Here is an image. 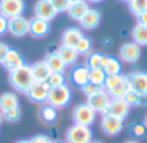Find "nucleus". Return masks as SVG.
I'll use <instances>...</instances> for the list:
<instances>
[{
    "instance_id": "1",
    "label": "nucleus",
    "mask_w": 147,
    "mask_h": 143,
    "mask_svg": "<svg viewBox=\"0 0 147 143\" xmlns=\"http://www.w3.org/2000/svg\"><path fill=\"white\" fill-rule=\"evenodd\" d=\"M9 83L14 90L26 93L30 89L31 85L35 83L32 71H31V66L23 64L20 68L9 72Z\"/></svg>"
},
{
    "instance_id": "2",
    "label": "nucleus",
    "mask_w": 147,
    "mask_h": 143,
    "mask_svg": "<svg viewBox=\"0 0 147 143\" xmlns=\"http://www.w3.org/2000/svg\"><path fill=\"white\" fill-rule=\"evenodd\" d=\"M103 89L109 93L111 99H114V98H123L125 93L129 90L127 75L119 74V75H114V76H107L106 80H105Z\"/></svg>"
},
{
    "instance_id": "3",
    "label": "nucleus",
    "mask_w": 147,
    "mask_h": 143,
    "mask_svg": "<svg viewBox=\"0 0 147 143\" xmlns=\"http://www.w3.org/2000/svg\"><path fill=\"white\" fill-rule=\"evenodd\" d=\"M72 99V92L71 88L69 85H63V87L58 88H52L51 92L48 94V102L49 106L54 108H62L66 107Z\"/></svg>"
},
{
    "instance_id": "4",
    "label": "nucleus",
    "mask_w": 147,
    "mask_h": 143,
    "mask_svg": "<svg viewBox=\"0 0 147 143\" xmlns=\"http://www.w3.org/2000/svg\"><path fill=\"white\" fill-rule=\"evenodd\" d=\"M93 132L90 126L72 124L66 132V143H92Z\"/></svg>"
},
{
    "instance_id": "5",
    "label": "nucleus",
    "mask_w": 147,
    "mask_h": 143,
    "mask_svg": "<svg viewBox=\"0 0 147 143\" xmlns=\"http://www.w3.org/2000/svg\"><path fill=\"white\" fill-rule=\"evenodd\" d=\"M97 112L88 105V103H80L72 111L74 123L84 126H90L96 121Z\"/></svg>"
},
{
    "instance_id": "6",
    "label": "nucleus",
    "mask_w": 147,
    "mask_h": 143,
    "mask_svg": "<svg viewBox=\"0 0 147 143\" xmlns=\"http://www.w3.org/2000/svg\"><path fill=\"white\" fill-rule=\"evenodd\" d=\"M25 10L23 0H0V14L10 19L22 15Z\"/></svg>"
},
{
    "instance_id": "7",
    "label": "nucleus",
    "mask_w": 147,
    "mask_h": 143,
    "mask_svg": "<svg viewBox=\"0 0 147 143\" xmlns=\"http://www.w3.org/2000/svg\"><path fill=\"white\" fill-rule=\"evenodd\" d=\"M51 89L52 88L49 87V84L47 81H44V83L35 81L25 94L27 95V98L30 101H32V102L43 103V102H47V99H48V94H49V92H51Z\"/></svg>"
},
{
    "instance_id": "8",
    "label": "nucleus",
    "mask_w": 147,
    "mask_h": 143,
    "mask_svg": "<svg viewBox=\"0 0 147 143\" xmlns=\"http://www.w3.org/2000/svg\"><path fill=\"white\" fill-rule=\"evenodd\" d=\"M129 89L134 90L138 94H146L147 93V72L145 71H134L127 75Z\"/></svg>"
},
{
    "instance_id": "9",
    "label": "nucleus",
    "mask_w": 147,
    "mask_h": 143,
    "mask_svg": "<svg viewBox=\"0 0 147 143\" xmlns=\"http://www.w3.org/2000/svg\"><path fill=\"white\" fill-rule=\"evenodd\" d=\"M69 80L71 85L76 88H83L89 83V68L86 64H76L70 71Z\"/></svg>"
},
{
    "instance_id": "10",
    "label": "nucleus",
    "mask_w": 147,
    "mask_h": 143,
    "mask_svg": "<svg viewBox=\"0 0 147 143\" xmlns=\"http://www.w3.org/2000/svg\"><path fill=\"white\" fill-rule=\"evenodd\" d=\"M28 30H30V21L26 19L22 15L8 19V31L14 38H22V36L27 35Z\"/></svg>"
},
{
    "instance_id": "11",
    "label": "nucleus",
    "mask_w": 147,
    "mask_h": 143,
    "mask_svg": "<svg viewBox=\"0 0 147 143\" xmlns=\"http://www.w3.org/2000/svg\"><path fill=\"white\" fill-rule=\"evenodd\" d=\"M120 59L128 63H134L141 58V46L134 41H129L121 45L119 50Z\"/></svg>"
},
{
    "instance_id": "12",
    "label": "nucleus",
    "mask_w": 147,
    "mask_h": 143,
    "mask_svg": "<svg viewBox=\"0 0 147 143\" xmlns=\"http://www.w3.org/2000/svg\"><path fill=\"white\" fill-rule=\"evenodd\" d=\"M129 110H130L129 105L123 98H114V99L110 101L109 113L107 115L114 116V117L124 121L128 117V115H129Z\"/></svg>"
},
{
    "instance_id": "13",
    "label": "nucleus",
    "mask_w": 147,
    "mask_h": 143,
    "mask_svg": "<svg viewBox=\"0 0 147 143\" xmlns=\"http://www.w3.org/2000/svg\"><path fill=\"white\" fill-rule=\"evenodd\" d=\"M34 12H35V17L40 18V19H45L48 22L58 14L49 0H38L35 3V7H34Z\"/></svg>"
},
{
    "instance_id": "14",
    "label": "nucleus",
    "mask_w": 147,
    "mask_h": 143,
    "mask_svg": "<svg viewBox=\"0 0 147 143\" xmlns=\"http://www.w3.org/2000/svg\"><path fill=\"white\" fill-rule=\"evenodd\" d=\"M101 129L107 136H116V134H119L124 129V121L110 115L102 116Z\"/></svg>"
},
{
    "instance_id": "15",
    "label": "nucleus",
    "mask_w": 147,
    "mask_h": 143,
    "mask_svg": "<svg viewBox=\"0 0 147 143\" xmlns=\"http://www.w3.org/2000/svg\"><path fill=\"white\" fill-rule=\"evenodd\" d=\"M110 101H111V97L109 95V93H107L105 89H102L101 92H98V93H96V94L88 97L86 103H88L96 112L102 113V111H105L107 107H109Z\"/></svg>"
},
{
    "instance_id": "16",
    "label": "nucleus",
    "mask_w": 147,
    "mask_h": 143,
    "mask_svg": "<svg viewBox=\"0 0 147 143\" xmlns=\"http://www.w3.org/2000/svg\"><path fill=\"white\" fill-rule=\"evenodd\" d=\"M1 64L9 72H12V71H14V70L22 67L23 64H26V63H25V59H23V56L20 53V52L16 50V49L9 48V50H8L7 56H5V58H4V61H3Z\"/></svg>"
},
{
    "instance_id": "17",
    "label": "nucleus",
    "mask_w": 147,
    "mask_h": 143,
    "mask_svg": "<svg viewBox=\"0 0 147 143\" xmlns=\"http://www.w3.org/2000/svg\"><path fill=\"white\" fill-rule=\"evenodd\" d=\"M51 31V23L45 19H40L38 17H34L30 21V30L28 34L34 36V38H44L47 36Z\"/></svg>"
},
{
    "instance_id": "18",
    "label": "nucleus",
    "mask_w": 147,
    "mask_h": 143,
    "mask_svg": "<svg viewBox=\"0 0 147 143\" xmlns=\"http://www.w3.org/2000/svg\"><path fill=\"white\" fill-rule=\"evenodd\" d=\"M101 68L103 70L107 76H114V75L121 74L123 67L117 58H115V57H112V56H103Z\"/></svg>"
},
{
    "instance_id": "19",
    "label": "nucleus",
    "mask_w": 147,
    "mask_h": 143,
    "mask_svg": "<svg viewBox=\"0 0 147 143\" xmlns=\"http://www.w3.org/2000/svg\"><path fill=\"white\" fill-rule=\"evenodd\" d=\"M79 22H80V25L83 26L84 28H86V30H93V28H96L97 26L99 25V22H101V13L97 9L89 8L88 12L81 17V19L79 21Z\"/></svg>"
},
{
    "instance_id": "20",
    "label": "nucleus",
    "mask_w": 147,
    "mask_h": 143,
    "mask_svg": "<svg viewBox=\"0 0 147 143\" xmlns=\"http://www.w3.org/2000/svg\"><path fill=\"white\" fill-rule=\"evenodd\" d=\"M83 32L80 28L78 27H67L62 34V45L66 46H72L75 48V45L78 44V41L83 38Z\"/></svg>"
},
{
    "instance_id": "21",
    "label": "nucleus",
    "mask_w": 147,
    "mask_h": 143,
    "mask_svg": "<svg viewBox=\"0 0 147 143\" xmlns=\"http://www.w3.org/2000/svg\"><path fill=\"white\" fill-rule=\"evenodd\" d=\"M44 62L48 66V68L51 70V72H63L66 68V64L63 63V61L61 59V57L58 56L57 52H52L48 53L44 58Z\"/></svg>"
},
{
    "instance_id": "22",
    "label": "nucleus",
    "mask_w": 147,
    "mask_h": 143,
    "mask_svg": "<svg viewBox=\"0 0 147 143\" xmlns=\"http://www.w3.org/2000/svg\"><path fill=\"white\" fill-rule=\"evenodd\" d=\"M31 71H32V75H34V80L39 81V83L47 81L49 75L52 74L51 70L48 68V66L45 64L44 61H38V62H35V63H32Z\"/></svg>"
},
{
    "instance_id": "23",
    "label": "nucleus",
    "mask_w": 147,
    "mask_h": 143,
    "mask_svg": "<svg viewBox=\"0 0 147 143\" xmlns=\"http://www.w3.org/2000/svg\"><path fill=\"white\" fill-rule=\"evenodd\" d=\"M58 56L61 57V59L63 61V63L66 66H72L78 62V58H79V53L76 52L75 48L72 46H66V45H61L57 50Z\"/></svg>"
},
{
    "instance_id": "24",
    "label": "nucleus",
    "mask_w": 147,
    "mask_h": 143,
    "mask_svg": "<svg viewBox=\"0 0 147 143\" xmlns=\"http://www.w3.org/2000/svg\"><path fill=\"white\" fill-rule=\"evenodd\" d=\"M16 107H20V98L16 93L5 92L0 95V110H1V112Z\"/></svg>"
},
{
    "instance_id": "25",
    "label": "nucleus",
    "mask_w": 147,
    "mask_h": 143,
    "mask_svg": "<svg viewBox=\"0 0 147 143\" xmlns=\"http://www.w3.org/2000/svg\"><path fill=\"white\" fill-rule=\"evenodd\" d=\"M89 9V5H88V1L85 0H80V1H76V3H71L67 9V13L75 21H80L81 17L88 12Z\"/></svg>"
},
{
    "instance_id": "26",
    "label": "nucleus",
    "mask_w": 147,
    "mask_h": 143,
    "mask_svg": "<svg viewBox=\"0 0 147 143\" xmlns=\"http://www.w3.org/2000/svg\"><path fill=\"white\" fill-rule=\"evenodd\" d=\"M132 38H133V41L136 44H138L140 46H146L147 45V26L137 23L132 30Z\"/></svg>"
},
{
    "instance_id": "27",
    "label": "nucleus",
    "mask_w": 147,
    "mask_h": 143,
    "mask_svg": "<svg viewBox=\"0 0 147 143\" xmlns=\"http://www.w3.org/2000/svg\"><path fill=\"white\" fill-rule=\"evenodd\" d=\"M107 75L105 74V71L99 67V68H93L89 70V83L97 85V87H102L103 88L105 80H106Z\"/></svg>"
},
{
    "instance_id": "28",
    "label": "nucleus",
    "mask_w": 147,
    "mask_h": 143,
    "mask_svg": "<svg viewBox=\"0 0 147 143\" xmlns=\"http://www.w3.org/2000/svg\"><path fill=\"white\" fill-rule=\"evenodd\" d=\"M76 52L79 53V56H88L92 53V41L89 38L83 36L80 40L78 41V44L75 45Z\"/></svg>"
},
{
    "instance_id": "29",
    "label": "nucleus",
    "mask_w": 147,
    "mask_h": 143,
    "mask_svg": "<svg viewBox=\"0 0 147 143\" xmlns=\"http://www.w3.org/2000/svg\"><path fill=\"white\" fill-rule=\"evenodd\" d=\"M40 116H41V119H43L45 123L51 124V123H54V121L57 120V117H58V112H57V108L47 105V106H44V107L41 108Z\"/></svg>"
},
{
    "instance_id": "30",
    "label": "nucleus",
    "mask_w": 147,
    "mask_h": 143,
    "mask_svg": "<svg viewBox=\"0 0 147 143\" xmlns=\"http://www.w3.org/2000/svg\"><path fill=\"white\" fill-rule=\"evenodd\" d=\"M47 83L49 84L51 88L63 87V85H66V76H65L63 72H52L49 75Z\"/></svg>"
},
{
    "instance_id": "31",
    "label": "nucleus",
    "mask_w": 147,
    "mask_h": 143,
    "mask_svg": "<svg viewBox=\"0 0 147 143\" xmlns=\"http://www.w3.org/2000/svg\"><path fill=\"white\" fill-rule=\"evenodd\" d=\"M102 59H103V54L99 53V52H92L90 54H88V58H86V66L89 70L93 68H99L102 66Z\"/></svg>"
},
{
    "instance_id": "32",
    "label": "nucleus",
    "mask_w": 147,
    "mask_h": 143,
    "mask_svg": "<svg viewBox=\"0 0 147 143\" xmlns=\"http://www.w3.org/2000/svg\"><path fill=\"white\" fill-rule=\"evenodd\" d=\"M128 4H129L130 12L136 15L141 14V13L147 10V0H132Z\"/></svg>"
},
{
    "instance_id": "33",
    "label": "nucleus",
    "mask_w": 147,
    "mask_h": 143,
    "mask_svg": "<svg viewBox=\"0 0 147 143\" xmlns=\"http://www.w3.org/2000/svg\"><path fill=\"white\" fill-rule=\"evenodd\" d=\"M21 115H22V112H21L20 107L10 108V110H7V111L3 112V117H4V120L9 121V123H16V121H18L21 119Z\"/></svg>"
},
{
    "instance_id": "34",
    "label": "nucleus",
    "mask_w": 147,
    "mask_h": 143,
    "mask_svg": "<svg viewBox=\"0 0 147 143\" xmlns=\"http://www.w3.org/2000/svg\"><path fill=\"white\" fill-rule=\"evenodd\" d=\"M123 99L129 105V107H136V106L140 105V94L136 93L134 90H132V89H129L127 93H125Z\"/></svg>"
},
{
    "instance_id": "35",
    "label": "nucleus",
    "mask_w": 147,
    "mask_h": 143,
    "mask_svg": "<svg viewBox=\"0 0 147 143\" xmlns=\"http://www.w3.org/2000/svg\"><path fill=\"white\" fill-rule=\"evenodd\" d=\"M130 134L136 138H142L146 134V126L145 124H140V123H133L129 128Z\"/></svg>"
},
{
    "instance_id": "36",
    "label": "nucleus",
    "mask_w": 147,
    "mask_h": 143,
    "mask_svg": "<svg viewBox=\"0 0 147 143\" xmlns=\"http://www.w3.org/2000/svg\"><path fill=\"white\" fill-rule=\"evenodd\" d=\"M52 3V5L54 7V9L57 10V13L61 12H67L70 7V1L69 0H49Z\"/></svg>"
},
{
    "instance_id": "37",
    "label": "nucleus",
    "mask_w": 147,
    "mask_h": 143,
    "mask_svg": "<svg viewBox=\"0 0 147 143\" xmlns=\"http://www.w3.org/2000/svg\"><path fill=\"white\" fill-rule=\"evenodd\" d=\"M102 89H103L102 87H97V85L92 84V83H88L86 85H84V87L81 88V92H83L86 97H90V95H93V94H96V93L101 92Z\"/></svg>"
},
{
    "instance_id": "38",
    "label": "nucleus",
    "mask_w": 147,
    "mask_h": 143,
    "mask_svg": "<svg viewBox=\"0 0 147 143\" xmlns=\"http://www.w3.org/2000/svg\"><path fill=\"white\" fill-rule=\"evenodd\" d=\"M30 143H52V139L45 134H36L30 139Z\"/></svg>"
},
{
    "instance_id": "39",
    "label": "nucleus",
    "mask_w": 147,
    "mask_h": 143,
    "mask_svg": "<svg viewBox=\"0 0 147 143\" xmlns=\"http://www.w3.org/2000/svg\"><path fill=\"white\" fill-rule=\"evenodd\" d=\"M8 31V18L0 14V36L4 35Z\"/></svg>"
},
{
    "instance_id": "40",
    "label": "nucleus",
    "mask_w": 147,
    "mask_h": 143,
    "mask_svg": "<svg viewBox=\"0 0 147 143\" xmlns=\"http://www.w3.org/2000/svg\"><path fill=\"white\" fill-rule=\"evenodd\" d=\"M8 50H9V46H8L5 43H1V41H0V63H3Z\"/></svg>"
},
{
    "instance_id": "41",
    "label": "nucleus",
    "mask_w": 147,
    "mask_h": 143,
    "mask_svg": "<svg viewBox=\"0 0 147 143\" xmlns=\"http://www.w3.org/2000/svg\"><path fill=\"white\" fill-rule=\"evenodd\" d=\"M137 21H138V23H140V25L147 26V10L137 15Z\"/></svg>"
},
{
    "instance_id": "42",
    "label": "nucleus",
    "mask_w": 147,
    "mask_h": 143,
    "mask_svg": "<svg viewBox=\"0 0 147 143\" xmlns=\"http://www.w3.org/2000/svg\"><path fill=\"white\" fill-rule=\"evenodd\" d=\"M138 106H142V107L147 106V93L146 94H140V105Z\"/></svg>"
},
{
    "instance_id": "43",
    "label": "nucleus",
    "mask_w": 147,
    "mask_h": 143,
    "mask_svg": "<svg viewBox=\"0 0 147 143\" xmlns=\"http://www.w3.org/2000/svg\"><path fill=\"white\" fill-rule=\"evenodd\" d=\"M16 143H30V139H20V141H17Z\"/></svg>"
},
{
    "instance_id": "44",
    "label": "nucleus",
    "mask_w": 147,
    "mask_h": 143,
    "mask_svg": "<svg viewBox=\"0 0 147 143\" xmlns=\"http://www.w3.org/2000/svg\"><path fill=\"white\" fill-rule=\"evenodd\" d=\"M124 143H140V142L136 141V139H129V141H125Z\"/></svg>"
},
{
    "instance_id": "45",
    "label": "nucleus",
    "mask_w": 147,
    "mask_h": 143,
    "mask_svg": "<svg viewBox=\"0 0 147 143\" xmlns=\"http://www.w3.org/2000/svg\"><path fill=\"white\" fill-rule=\"evenodd\" d=\"M3 120H4V117H3V112H1V110H0V124H1Z\"/></svg>"
},
{
    "instance_id": "46",
    "label": "nucleus",
    "mask_w": 147,
    "mask_h": 143,
    "mask_svg": "<svg viewBox=\"0 0 147 143\" xmlns=\"http://www.w3.org/2000/svg\"><path fill=\"white\" fill-rule=\"evenodd\" d=\"M88 1H90V3H99V1H102V0H88Z\"/></svg>"
},
{
    "instance_id": "47",
    "label": "nucleus",
    "mask_w": 147,
    "mask_h": 143,
    "mask_svg": "<svg viewBox=\"0 0 147 143\" xmlns=\"http://www.w3.org/2000/svg\"><path fill=\"white\" fill-rule=\"evenodd\" d=\"M143 124H145V126L147 128V115H146V117H145V123H143Z\"/></svg>"
},
{
    "instance_id": "48",
    "label": "nucleus",
    "mask_w": 147,
    "mask_h": 143,
    "mask_svg": "<svg viewBox=\"0 0 147 143\" xmlns=\"http://www.w3.org/2000/svg\"><path fill=\"white\" fill-rule=\"evenodd\" d=\"M70 1V4H71V3H76V1H80V0H69Z\"/></svg>"
},
{
    "instance_id": "49",
    "label": "nucleus",
    "mask_w": 147,
    "mask_h": 143,
    "mask_svg": "<svg viewBox=\"0 0 147 143\" xmlns=\"http://www.w3.org/2000/svg\"><path fill=\"white\" fill-rule=\"evenodd\" d=\"M52 143H63V142H59V141H54L53 142V141H52Z\"/></svg>"
},
{
    "instance_id": "50",
    "label": "nucleus",
    "mask_w": 147,
    "mask_h": 143,
    "mask_svg": "<svg viewBox=\"0 0 147 143\" xmlns=\"http://www.w3.org/2000/svg\"><path fill=\"white\" fill-rule=\"evenodd\" d=\"M92 143H102V142H99V141H93Z\"/></svg>"
},
{
    "instance_id": "51",
    "label": "nucleus",
    "mask_w": 147,
    "mask_h": 143,
    "mask_svg": "<svg viewBox=\"0 0 147 143\" xmlns=\"http://www.w3.org/2000/svg\"><path fill=\"white\" fill-rule=\"evenodd\" d=\"M121 1H127V3H129V1H132V0H121Z\"/></svg>"
}]
</instances>
